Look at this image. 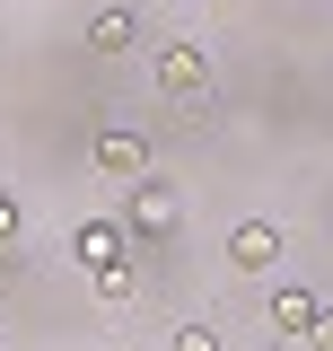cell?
I'll return each instance as SVG.
<instances>
[{
  "label": "cell",
  "instance_id": "cell-6",
  "mask_svg": "<svg viewBox=\"0 0 333 351\" xmlns=\"http://www.w3.org/2000/svg\"><path fill=\"white\" fill-rule=\"evenodd\" d=\"M272 325H281V334H298V343H307V334L325 325V307L307 299V290H281V299H272Z\"/></svg>",
  "mask_w": 333,
  "mask_h": 351
},
{
  "label": "cell",
  "instance_id": "cell-4",
  "mask_svg": "<svg viewBox=\"0 0 333 351\" xmlns=\"http://www.w3.org/2000/svg\"><path fill=\"white\" fill-rule=\"evenodd\" d=\"M228 263H237V272H272V263H281V228H272V219H246V228L228 237Z\"/></svg>",
  "mask_w": 333,
  "mask_h": 351
},
{
  "label": "cell",
  "instance_id": "cell-10",
  "mask_svg": "<svg viewBox=\"0 0 333 351\" xmlns=\"http://www.w3.org/2000/svg\"><path fill=\"white\" fill-rule=\"evenodd\" d=\"M307 343H316V351H333V307H325V325H316V334H307Z\"/></svg>",
  "mask_w": 333,
  "mask_h": 351
},
{
  "label": "cell",
  "instance_id": "cell-1",
  "mask_svg": "<svg viewBox=\"0 0 333 351\" xmlns=\"http://www.w3.org/2000/svg\"><path fill=\"white\" fill-rule=\"evenodd\" d=\"M158 88L184 97V106H202V97H210V62L193 53V44H166V53H158Z\"/></svg>",
  "mask_w": 333,
  "mask_h": 351
},
{
  "label": "cell",
  "instance_id": "cell-9",
  "mask_svg": "<svg viewBox=\"0 0 333 351\" xmlns=\"http://www.w3.org/2000/svg\"><path fill=\"white\" fill-rule=\"evenodd\" d=\"M9 237H18V202L0 193V246H9Z\"/></svg>",
  "mask_w": 333,
  "mask_h": 351
},
{
  "label": "cell",
  "instance_id": "cell-7",
  "mask_svg": "<svg viewBox=\"0 0 333 351\" xmlns=\"http://www.w3.org/2000/svg\"><path fill=\"white\" fill-rule=\"evenodd\" d=\"M132 36H140L132 9H97V18H88V44H97V53H132Z\"/></svg>",
  "mask_w": 333,
  "mask_h": 351
},
{
  "label": "cell",
  "instance_id": "cell-3",
  "mask_svg": "<svg viewBox=\"0 0 333 351\" xmlns=\"http://www.w3.org/2000/svg\"><path fill=\"white\" fill-rule=\"evenodd\" d=\"M97 167L140 184V176H149V141H140V132H97Z\"/></svg>",
  "mask_w": 333,
  "mask_h": 351
},
{
  "label": "cell",
  "instance_id": "cell-5",
  "mask_svg": "<svg viewBox=\"0 0 333 351\" xmlns=\"http://www.w3.org/2000/svg\"><path fill=\"white\" fill-rule=\"evenodd\" d=\"M132 228H140V237H166V228H175V193L140 176V184H132Z\"/></svg>",
  "mask_w": 333,
  "mask_h": 351
},
{
  "label": "cell",
  "instance_id": "cell-8",
  "mask_svg": "<svg viewBox=\"0 0 333 351\" xmlns=\"http://www.w3.org/2000/svg\"><path fill=\"white\" fill-rule=\"evenodd\" d=\"M175 351H219V325H175Z\"/></svg>",
  "mask_w": 333,
  "mask_h": 351
},
{
  "label": "cell",
  "instance_id": "cell-2",
  "mask_svg": "<svg viewBox=\"0 0 333 351\" xmlns=\"http://www.w3.org/2000/svg\"><path fill=\"white\" fill-rule=\"evenodd\" d=\"M123 246H132V228H123V219H88L79 237H71V255H79L88 272H114V263H123Z\"/></svg>",
  "mask_w": 333,
  "mask_h": 351
}]
</instances>
